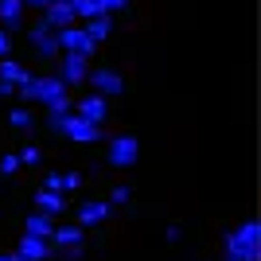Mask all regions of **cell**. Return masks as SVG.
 <instances>
[{
    "instance_id": "cell-1",
    "label": "cell",
    "mask_w": 261,
    "mask_h": 261,
    "mask_svg": "<svg viewBox=\"0 0 261 261\" xmlns=\"http://www.w3.org/2000/svg\"><path fill=\"white\" fill-rule=\"evenodd\" d=\"M226 257L230 261H261V222L250 218L226 234Z\"/></svg>"
},
{
    "instance_id": "cell-2",
    "label": "cell",
    "mask_w": 261,
    "mask_h": 261,
    "mask_svg": "<svg viewBox=\"0 0 261 261\" xmlns=\"http://www.w3.org/2000/svg\"><path fill=\"white\" fill-rule=\"evenodd\" d=\"M23 101H39V106H55L59 98H66V82L59 74H32L28 82L16 86Z\"/></svg>"
},
{
    "instance_id": "cell-3",
    "label": "cell",
    "mask_w": 261,
    "mask_h": 261,
    "mask_svg": "<svg viewBox=\"0 0 261 261\" xmlns=\"http://www.w3.org/2000/svg\"><path fill=\"white\" fill-rule=\"evenodd\" d=\"M55 133H63L66 141H74V144H98V141H101V125H94V121H86V117H78L74 109L59 117Z\"/></svg>"
},
{
    "instance_id": "cell-4",
    "label": "cell",
    "mask_w": 261,
    "mask_h": 261,
    "mask_svg": "<svg viewBox=\"0 0 261 261\" xmlns=\"http://www.w3.org/2000/svg\"><path fill=\"white\" fill-rule=\"evenodd\" d=\"M113 168H133V164L141 160V141L133 137V133H117V137H109V156H106Z\"/></svg>"
},
{
    "instance_id": "cell-5",
    "label": "cell",
    "mask_w": 261,
    "mask_h": 261,
    "mask_svg": "<svg viewBox=\"0 0 261 261\" xmlns=\"http://www.w3.org/2000/svg\"><path fill=\"white\" fill-rule=\"evenodd\" d=\"M55 39H59V51H74V55H94L98 51V43L86 35V28H78V23H70V28H59L55 32Z\"/></svg>"
},
{
    "instance_id": "cell-6",
    "label": "cell",
    "mask_w": 261,
    "mask_h": 261,
    "mask_svg": "<svg viewBox=\"0 0 261 261\" xmlns=\"http://www.w3.org/2000/svg\"><path fill=\"white\" fill-rule=\"evenodd\" d=\"M90 74V59L86 55H74V51H59V78L66 86H82Z\"/></svg>"
},
{
    "instance_id": "cell-7",
    "label": "cell",
    "mask_w": 261,
    "mask_h": 261,
    "mask_svg": "<svg viewBox=\"0 0 261 261\" xmlns=\"http://www.w3.org/2000/svg\"><path fill=\"white\" fill-rule=\"evenodd\" d=\"M86 82H90V90H94V94H101V98H121V94H125V78H121L117 70H109V66L90 70Z\"/></svg>"
},
{
    "instance_id": "cell-8",
    "label": "cell",
    "mask_w": 261,
    "mask_h": 261,
    "mask_svg": "<svg viewBox=\"0 0 261 261\" xmlns=\"http://www.w3.org/2000/svg\"><path fill=\"white\" fill-rule=\"evenodd\" d=\"M39 20H43L51 32H59V28H70L78 16H74V4H70V0H51V4H43V16H39Z\"/></svg>"
},
{
    "instance_id": "cell-9",
    "label": "cell",
    "mask_w": 261,
    "mask_h": 261,
    "mask_svg": "<svg viewBox=\"0 0 261 261\" xmlns=\"http://www.w3.org/2000/svg\"><path fill=\"white\" fill-rule=\"evenodd\" d=\"M28 39H32V47H35V55H39V59H59V39H55V32L47 28L43 20L28 32Z\"/></svg>"
},
{
    "instance_id": "cell-10",
    "label": "cell",
    "mask_w": 261,
    "mask_h": 261,
    "mask_svg": "<svg viewBox=\"0 0 261 261\" xmlns=\"http://www.w3.org/2000/svg\"><path fill=\"white\" fill-rule=\"evenodd\" d=\"M74 113H78V117H86V121H94V125H106V117H109V98H101V94H94V90H90L86 98L74 106Z\"/></svg>"
},
{
    "instance_id": "cell-11",
    "label": "cell",
    "mask_w": 261,
    "mask_h": 261,
    "mask_svg": "<svg viewBox=\"0 0 261 261\" xmlns=\"http://www.w3.org/2000/svg\"><path fill=\"white\" fill-rule=\"evenodd\" d=\"M16 253H20L23 261H51L55 257L51 242H47V238H32V234H23V238H20V250H16Z\"/></svg>"
},
{
    "instance_id": "cell-12",
    "label": "cell",
    "mask_w": 261,
    "mask_h": 261,
    "mask_svg": "<svg viewBox=\"0 0 261 261\" xmlns=\"http://www.w3.org/2000/svg\"><path fill=\"white\" fill-rule=\"evenodd\" d=\"M86 242V226L78 222H66V226H55L51 230V250H63V246H82Z\"/></svg>"
},
{
    "instance_id": "cell-13",
    "label": "cell",
    "mask_w": 261,
    "mask_h": 261,
    "mask_svg": "<svg viewBox=\"0 0 261 261\" xmlns=\"http://www.w3.org/2000/svg\"><path fill=\"white\" fill-rule=\"evenodd\" d=\"M23 12H28L23 0H0V28H4V32H16L23 23Z\"/></svg>"
},
{
    "instance_id": "cell-14",
    "label": "cell",
    "mask_w": 261,
    "mask_h": 261,
    "mask_svg": "<svg viewBox=\"0 0 261 261\" xmlns=\"http://www.w3.org/2000/svg\"><path fill=\"white\" fill-rule=\"evenodd\" d=\"M35 207H39V215H47V218H55V215H63L66 211V199H63V191H35Z\"/></svg>"
},
{
    "instance_id": "cell-15",
    "label": "cell",
    "mask_w": 261,
    "mask_h": 261,
    "mask_svg": "<svg viewBox=\"0 0 261 261\" xmlns=\"http://www.w3.org/2000/svg\"><path fill=\"white\" fill-rule=\"evenodd\" d=\"M109 199L106 203H82V207H78V226H101V222H106L109 218Z\"/></svg>"
},
{
    "instance_id": "cell-16",
    "label": "cell",
    "mask_w": 261,
    "mask_h": 261,
    "mask_svg": "<svg viewBox=\"0 0 261 261\" xmlns=\"http://www.w3.org/2000/svg\"><path fill=\"white\" fill-rule=\"evenodd\" d=\"M28 66L23 63H16V59H8V55H4V59H0V82H12V86H20V82H28Z\"/></svg>"
},
{
    "instance_id": "cell-17",
    "label": "cell",
    "mask_w": 261,
    "mask_h": 261,
    "mask_svg": "<svg viewBox=\"0 0 261 261\" xmlns=\"http://www.w3.org/2000/svg\"><path fill=\"white\" fill-rule=\"evenodd\" d=\"M51 230H55V218H47V215H28V222H23V234H32V238H47L51 242Z\"/></svg>"
},
{
    "instance_id": "cell-18",
    "label": "cell",
    "mask_w": 261,
    "mask_h": 261,
    "mask_svg": "<svg viewBox=\"0 0 261 261\" xmlns=\"http://www.w3.org/2000/svg\"><path fill=\"white\" fill-rule=\"evenodd\" d=\"M86 35L94 39V43H101V39H109L113 35V16L109 12H101V16H94V20H86Z\"/></svg>"
},
{
    "instance_id": "cell-19",
    "label": "cell",
    "mask_w": 261,
    "mask_h": 261,
    "mask_svg": "<svg viewBox=\"0 0 261 261\" xmlns=\"http://www.w3.org/2000/svg\"><path fill=\"white\" fill-rule=\"evenodd\" d=\"M8 121H12V129H20V133H32V125H35L32 109H12Z\"/></svg>"
},
{
    "instance_id": "cell-20",
    "label": "cell",
    "mask_w": 261,
    "mask_h": 261,
    "mask_svg": "<svg viewBox=\"0 0 261 261\" xmlns=\"http://www.w3.org/2000/svg\"><path fill=\"white\" fill-rule=\"evenodd\" d=\"M74 4V16H82V20H94V16H101L98 0H70Z\"/></svg>"
},
{
    "instance_id": "cell-21",
    "label": "cell",
    "mask_w": 261,
    "mask_h": 261,
    "mask_svg": "<svg viewBox=\"0 0 261 261\" xmlns=\"http://www.w3.org/2000/svg\"><path fill=\"white\" fill-rule=\"evenodd\" d=\"M23 164H20V156L16 152H8V156H0V175H16Z\"/></svg>"
},
{
    "instance_id": "cell-22",
    "label": "cell",
    "mask_w": 261,
    "mask_h": 261,
    "mask_svg": "<svg viewBox=\"0 0 261 261\" xmlns=\"http://www.w3.org/2000/svg\"><path fill=\"white\" fill-rule=\"evenodd\" d=\"M129 199H133L129 187H113V191H109V207H125Z\"/></svg>"
},
{
    "instance_id": "cell-23",
    "label": "cell",
    "mask_w": 261,
    "mask_h": 261,
    "mask_svg": "<svg viewBox=\"0 0 261 261\" xmlns=\"http://www.w3.org/2000/svg\"><path fill=\"white\" fill-rule=\"evenodd\" d=\"M129 4H133V0H98V8L109 12V16H113V12H125Z\"/></svg>"
},
{
    "instance_id": "cell-24",
    "label": "cell",
    "mask_w": 261,
    "mask_h": 261,
    "mask_svg": "<svg viewBox=\"0 0 261 261\" xmlns=\"http://www.w3.org/2000/svg\"><path fill=\"white\" fill-rule=\"evenodd\" d=\"M20 164H28V168H32V164H39V148H35V144H28V148H20Z\"/></svg>"
},
{
    "instance_id": "cell-25",
    "label": "cell",
    "mask_w": 261,
    "mask_h": 261,
    "mask_svg": "<svg viewBox=\"0 0 261 261\" xmlns=\"http://www.w3.org/2000/svg\"><path fill=\"white\" fill-rule=\"evenodd\" d=\"M78 187H82V175L78 172H63V195L66 191H78Z\"/></svg>"
},
{
    "instance_id": "cell-26",
    "label": "cell",
    "mask_w": 261,
    "mask_h": 261,
    "mask_svg": "<svg viewBox=\"0 0 261 261\" xmlns=\"http://www.w3.org/2000/svg\"><path fill=\"white\" fill-rule=\"evenodd\" d=\"M55 257L59 261H78L82 257V246H63V250H55Z\"/></svg>"
},
{
    "instance_id": "cell-27",
    "label": "cell",
    "mask_w": 261,
    "mask_h": 261,
    "mask_svg": "<svg viewBox=\"0 0 261 261\" xmlns=\"http://www.w3.org/2000/svg\"><path fill=\"white\" fill-rule=\"evenodd\" d=\"M43 187H47V191H63V172H47Z\"/></svg>"
},
{
    "instance_id": "cell-28",
    "label": "cell",
    "mask_w": 261,
    "mask_h": 261,
    "mask_svg": "<svg viewBox=\"0 0 261 261\" xmlns=\"http://www.w3.org/2000/svg\"><path fill=\"white\" fill-rule=\"evenodd\" d=\"M8 51H12V35L4 32V28H0V59H4V55H8Z\"/></svg>"
},
{
    "instance_id": "cell-29",
    "label": "cell",
    "mask_w": 261,
    "mask_h": 261,
    "mask_svg": "<svg viewBox=\"0 0 261 261\" xmlns=\"http://www.w3.org/2000/svg\"><path fill=\"white\" fill-rule=\"evenodd\" d=\"M164 238H168V242H179V238H184V230H179V226H175V222H172V226L164 230Z\"/></svg>"
},
{
    "instance_id": "cell-30",
    "label": "cell",
    "mask_w": 261,
    "mask_h": 261,
    "mask_svg": "<svg viewBox=\"0 0 261 261\" xmlns=\"http://www.w3.org/2000/svg\"><path fill=\"white\" fill-rule=\"evenodd\" d=\"M12 94H16V86H12V82H0V98H12Z\"/></svg>"
},
{
    "instance_id": "cell-31",
    "label": "cell",
    "mask_w": 261,
    "mask_h": 261,
    "mask_svg": "<svg viewBox=\"0 0 261 261\" xmlns=\"http://www.w3.org/2000/svg\"><path fill=\"white\" fill-rule=\"evenodd\" d=\"M28 8H43V4H51V0H23Z\"/></svg>"
},
{
    "instance_id": "cell-32",
    "label": "cell",
    "mask_w": 261,
    "mask_h": 261,
    "mask_svg": "<svg viewBox=\"0 0 261 261\" xmlns=\"http://www.w3.org/2000/svg\"><path fill=\"white\" fill-rule=\"evenodd\" d=\"M0 261H20V257H16V253H0Z\"/></svg>"
},
{
    "instance_id": "cell-33",
    "label": "cell",
    "mask_w": 261,
    "mask_h": 261,
    "mask_svg": "<svg viewBox=\"0 0 261 261\" xmlns=\"http://www.w3.org/2000/svg\"><path fill=\"white\" fill-rule=\"evenodd\" d=\"M16 257H20V253H16ZM20 261H23V257H20Z\"/></svg>"
},
{
    "instance_id": "cell-34",
    "label": "cell",
    "mask_w": 261,
    "mask_h": 261,
    "mask_svg": "<svg viewBox=\"0 0 261 261\" xmlns=\"http://www.w3.org/2000/svg\"><path fill=\"white\" fill-rule=\"evenodd\" d=\"M226 261H230V257H226Z\"/></svg>"
}]
</instances>
